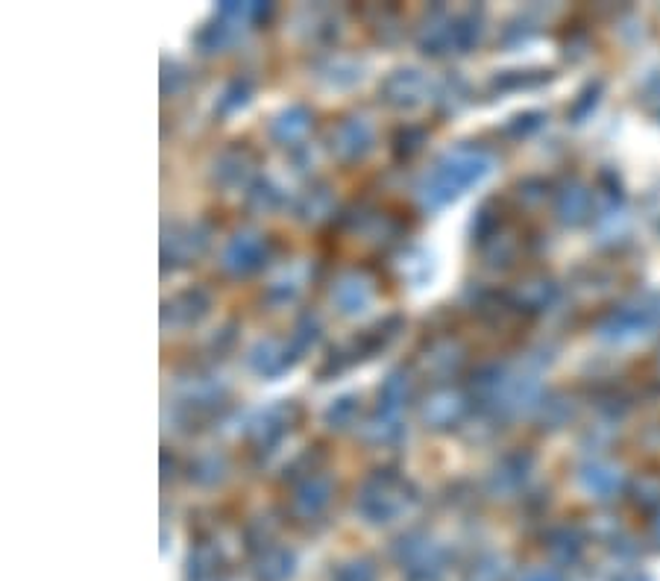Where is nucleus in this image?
Here are the masks:
<instances>
[{"mask_svg": "<svg viewBox=\"0 0 660 581\" xmlns=\"http://www.w3.org/2000/svg\"><path fill=\"white\" fill-rule=\"evenodd\" d=\"M487 162H484L479 153H455V156H446V162L440 165V171L435 174V188L432 191H426L429 197L440 191L443 194V200L446 197H452V194H458L455 188L458 185H467V182H473V179H479L487 171L484 168Z\"/></svg>", "mask_w": 660, "mask_h": 581, "instance_id": "1", "label": "nucleus"}, {"mask_svg": "<svg viewBox=\"0 0 660 581\" xmlns=\"http://www.w3.org/2000/svg\"><path fill=\"white\" fill-rule=\"evenodd\" d=\"M259 256H262V241L250 235H238L226 250V265L232 270H250L259 265Z\"/></svg>", "mask_w": 660, "mask_h": 581, "instance_id": "2", "label": "nucleus"}]
</instances>
